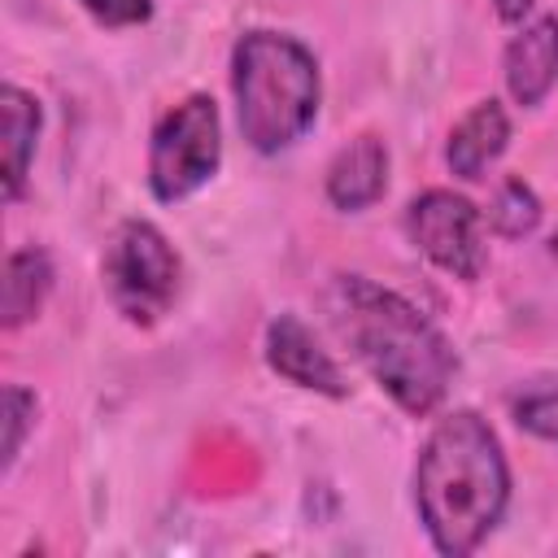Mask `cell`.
<instances>
[{
    "label": "cell",
    "mask_w": 558,
    "mask_h": 558,
    "mask_svg": "<svg viewBox=\"0 0 558 558\" xmlns=\"http://www.w3.org/2000/svg\"><path fill=\"white\" fill-rule=\"evenodd\" d=\"M514 423L541 440H554L558 445V384L554 388H532L523 397H514Z\"/></svg>",
    "instance_id": "obj_14"
},
{
    "label": "cell",
    "mask_w": 558,
    "mask_h": 558,
    "mask_svg": "<svg viewBox=\"0 0 558 558\" xmlns=\"http://www.w3.org/2000/svg\"><path fill=\"white\" fill-rule=\"evenodd\" d=\"M388 187V148L379 135L349 140L327 166V201L336 209H366Z\"/></svg>",
    "instance_id": "obj_9"
},
{
    "label": "cell",
    "mask_w": 558,
    "mask_h": 558,
    "mask_svg": "<svg viewBox=\"0 0 558 558\" xmlns=\"http://www.w3.org/2000/svg\"><path fill=\"white\" fill-rule=\"evenodd\" d=\"M331 323L349 340L353 357L375 375V384L414 418L432 414L449 379L458 371L449 340L440 336L436 323H427L405 296L362 279V275H340L331 283Z\"/></svg>",
    "instance_id": "obj_1"
},
{
    "label": "cell",
    "mask_w": 558,
    "mask_h": 558,
    "mask_svg": "<svg viewBox=\"0 0 558 558\" xmlns=\"http://www.w3.org/2000/svg\"><path fill=\"white\" fill-rule=\"evenodd\" d=\"M510 144V118L497 100H480L445 144V161L458 179H484V170L506 153Z\"/></svg>",
    "instance_id": "obj_10"
},
{
    "label": "cell",
    "mask_w": 558,
    "mask_h": 558,
    "mask_svg": "<svg viewBox=\"0 0 558 558\" xmlns=\"http://www.w3.org/2000/svg\"><path fill=\"white\" fill-rule=\"evenodd\" d=\"M231 92L244 140L257 153H283L318 118V61L292 35L248 31L231 52Z\"/></svg>",
    "instance_id": "obj_3"
},
{
    "label": "cell",
    "mask_w": 558,
    "mask_h": 558,
    "mask_svg": "<svg viewBox=\"0 0 558 558\" xmlns=\"http://www.w3.org/2000/svg\"><path fill=\"white\" fill-rule=\"evenodd\" d=\"M222 166V126H218V105L209 96H187L174 105L148 148V187L161 205H174L205 187Z\"/></svg>",
    "instance_id": "obj_5"
},
{
    "label": "cell",
    "mask_w": 558,
    "mask_h": 558,
    "mask_svg": "<svg viewBox=\"0 0 558 558\" xmlns=\"http://www.w3.org/2000/svg\"><path fill=\"white\" fill-rule=\"evenodd\" d=\"M179 253L170 248V240L153 227V222H122L105 248L100 262V279L105 292L113 301V310L135 323V327H153L179 296Z\"/></svg>",
    "instance_id": "obj_4"
},
{
    "label": "cell",
    "mask_w": 558,
    "mask_h": 558,
    "mask_svg": "<svg viewBox=\"0 0 558 558\" xmlns=\"http://www.w3.org/2000/svg\"><path fill=\"white\" fill-rule=\"evenodd\" d=\"M266 362H270L275 375H283L296 388H310V392H323V397H344L349 392L340 366L331 362V353L314 340V331L296 314H279L266 327Z\"/></svg>",
    "instance_id": "obj_7"
},
{
    "label": "cell",
    "mask_w": 558,
    "mask_h": 558,
    "mask_svg": "<svg viewBox=\"0 0 558 558\" xmlns=\"http://www.w3.org/2000/svg\"><path fill=\"white\" fill-rule=\"evenodd\" d=\"M558 83V17H536L506 44V87L519 105H541Z\"/></svg>",
    "instance_id": "obj_8"
},
{
    "label": "cell",
    "mask_w": 558,
    "mask_h": 558,
    "mask_svg": "<svg viewBox=\"0 0 558 558\" xmlns=\"http://www.w3.org/2000/svg\"><path fill=\"white\" fill-rule=\"evenodd\" d=\"M52 292V257L44 248H17L9 253L4 262V283H0V314H4V327H22L26 318H35L44 310Z\"/></svg>",
    "instance_id": "obj_11"
},
{
    "label": "cell",
    "mask_w": 558,
    "mask_h": 558,
    "mask_svg": "<svg viewBox=\"0 0 558 558\" xmlns=\"http://www.w3.org/2000/svg\"><path fill=\"white\" fill-rule=\"evenodd\" d=\"M527 9H532V0H497V13H501L506 22H519Z\"/></svg>",
    "instance_id": "obj_17"
},
{
    "label": "cell",
    "mask_w": 558,
    "mask_h": 558,
    "mask_svg": "<svg viewBox=\"0 0 558 558\" xmlns=\"http://www.w3.org/2000/svg\"><path fill=\"white\" fill-rule=\"evenodd\" d=\"M484 218L480 209L458 196V192H445V187H432L423 196L410 201L405 209V235L410 244L432 262L440 266L445 275L453 279H480L484 270V235H480Z\"/></svg>",
    "instance_id": "obj_6"
},
{
    "label": "cell",
    "mask_w": 558,
    "mask_h": 558,
    "mask_svg": "<svg viewBox=\"0 0 558 558\" xmlns=\"http://www.w3.org/2000/svg\"><path fill=\"white\" fill-rule=\"evenodd\" d=\"M488 222H493V231H501V235H510V240L527 235V231L541 222V201H536V192H532L523 179H506V183L497 187L493 205H488Z\"/></svg>",
    "instance_id": "obj_13"
},
{
    "label": "cell",
    "mask_w": 558,
    "mask_h": 558,
    "mask_svg": "<svg viewBox=\"0 0 558 558\" xmlns=\"http://www.w3.org/2000/svg\"><path fill=\"white\" fill-rule=\"evenodd\" d=\"M31 423H35V392L9 384V388H4V471H13Z\"/></svg>",
    "instance_id": "obj_15"
},
{
    "label": "cell",
    "mask_w": 558,
    "mask_h": 558,
    "mask_svg": "<svg viewBox=\"0 0 558 558\" xmlns=\"http://www.w3.org/2000/svg\"><path fill=\"white\" fill-rule=\"evenodd\" d=\"M100 26H140L153 17V0H78Z\"/></svg>",
    "instance_id": "obj_16"
},
{
    "label": "cell",
    "mask_w": 558,
    "mask_h": 558,
    "mask_svg": "<svg viewBox=\"0 0 558 558\" xmlns=\"http://www.w3.org/2000/svg\"><path fill=\"white\" fill-rule=\"evenodd\" d=\"M0 109H4V201H17L39 140V100L22 87H4Z\"/></svg>",
    "instance_id": "obj_12"
},
{
    "label": "cell",
    "mask_w": 558,
    "mask_h": 558,
    "mask_svg": "<svg viewBox=\"0 0 558 558\" xmlns=\"http://www.w3.org/2000/svg\"><path fill=\"white\" fill-rule=\"evenodd\" d=\"M510 501V466L493 427L475 410L445 414L418 449L414 506L432 545L449 558L471 554Z\"/></svg>",
    "instance_id": "obj_2"
}]
</instances>
